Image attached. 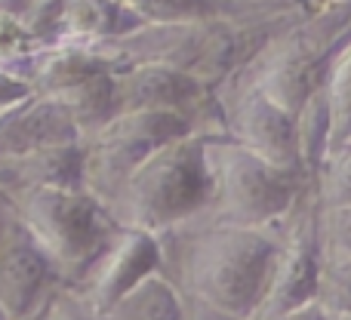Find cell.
Returning a JSON list of instances; mask_svg holds the SVG:
<instances>
[{"instance_id": "obj_8", "label": "cell", "mask_w": 351, "mask_h": 320, "mask_svg": "<svg viewBox=\"0 0 351 320\" xmlns=\"http://www.w3.org/2000/svg\"><path fill=\"white\" fill-rule=\"evenodd\" d=\"M321 274V243H317V197L315 185L302 191L287 219L280 222L278 256L271 265L265 296L253 320H274L299 305L315 302Z\"/></svg>"}, {"instance_id": "obj_26", "label": "cell", "mask_w": 351, "mask_h": 320, "mask_svg": "<svg viewBox=\"0 0 351 320\" xmlns=\"http://www.w3.org/2000/svg\"><path fill=\"white\" fill-rule=\"evenodd\" d=\"M0 320H6V315H3V311H0Z\"/></svg>"}, {"instance_id": "obj_22", "label": "cell", "mask_w": 351, "mask_h": 320, "mask_svg": "<svg viewBox=\"0 0 351 320\" xmlns=\"http://www.w3.org/2000/svg\"><path fill=\"white\" fill-rule=\"evenodd\" d=\"M274 320H327V311H324L317 302H308V305H299V308L287 311V315H280Z\"/></svg>"}, {"instance_id": "obj_25", "label": "cell", "mask_w": 351, "mask_h": 320, "mask_svg": "<svg viewBox=\"0 0 351 320\" xmlns=\"http://www.w3.org/2000/svg\"><path fill=\"white\" fill-rule=\"evenodd\" d=\"M117 3H127V6H130V3H133V0H117Z\"/></svg>"}, {"instance_id": "obj_18", "label": "cell", "mask_w": 351, "mask_h": 320, "mask_svg": "<svg viewBox=\"0 0 351 320\" xmlns=\"http://www.w3.org/2000/svg\"><path fill=\"white\" fill-rule=\"evenodd\" d=\"M321 259H351V206L317 204Z\"/></svg>"}, {"instance_id": "obj_1", "label": "cell", "mask_w": 351, "mask_h": 320, "mask_svg": "<svg viewBox=\"0 0 351 320\" xmlns=\"http://www.w3.org/2000/svg\"><path fill=\"white\" fill-rule=\"evenodd\" d=\"M278 241L280 222L274 228H234L194 219L158 234L160 271L182 296L234 320H253L271 278Z\"/></svg>"}, {"instance_id": "obj_23", "label": "cell", "mask_w": 351, "mask_h": 320, "mask_svg": "<svg viewBox=\"0 0 351 320\" xmlns=\"http://www.w3.org/2000/svg\"><path fill=\"white\" fill-rule=\"evenodd\" d=\"M16 222V212H12V204L10 197H6L3 191H0V241H3V234L10 231V225Z\"/></svg>"}, {"instance_id": "obj_11", "label": "cell", "mask_w": 351, "mask_h": 320, "mask_svg": "<svg viewBox=\"0 0 351 320\" xmlns=\"http://www.w3.org/2000/svg\"><path fill=\"white\" fill-rule=\"evenodd\" d=\"M154 271H160L158 237L136 228H117L93 265L71 284V290L86 305L93 320H99L123 293Z\"/></svg>"}, {"instance_id": "obj_2", "label": "cell", "mask_w": 351, "mask_h": 320, "mask_svg": "<svg viewBox=\"0 0 351 320\" xmlns=\"http://www.w3.org/2000/svg\"><path fill=\"white\" fill-rule=\"evenodd\" d=\"M302 12H274V16L210 19V22H142L127 34L90 43V53L105 59L111 68L127 65H164L200 80L213 93L237 74L259 47Z\"/></svg>"}, {"instance_id": "obj_13", "label": "cell", "mask_w": 351, "mask_h": 320, "mask_svg": "<svg viewBox=\"0 0 351 320\" xmlns=\"http://www.w3.org/2000/svg\"><path fill=\"white\" fill-rule=\"evenodd\" d=\"M28 188H80V139L0 158V191L10 197Z\"/></svg>"}, {"instance_id": "obj_15", "label": "cell", "mask_w": 351, "mask_h": 320, "mask_svg": "<svg viewBox=\"0 0 351 320\" xmlns=\"http://www.w3.org/2000/svg\"><path fill=\"white\" fill-rule=\"evenodd\" d=\"M99 320H182V293L164 271H154L123 293Z\"/></svg>"}, {"instance_id": "obj_12", "label": "cell", "mask_w": 351, "mask_h": 320, "mask_svg": "<svg viewBox=\"0 0 351 320\" xmlns=\"http://www.w3.org/2000/svg\"><path fill=\"white\" fill-rule=\"evenodd\" d=\"M59 284L28 231L12 222L0 241V311L6 320H28Z\"/></svg>"}, {"instance_id": "obj_21", "label": "cell", "mask_w": 351, "mask_h": 320, "mask_svg": "<svg viewBox=\"0 0 351 320\" xmlns=\"http://www.w3.org/2000/svg\"><path fill=\"white\" fill-rule=\"evenodd\" d=\"M237 3L250 6L259 12H308L324 6L327 0H237Z\"/></svg>"}, {"instance_id": "obj_3", "label": "cell", "mask_w": 351, "mask_h": 320, "mask_svg": "<svg viewBox=\"0 0 351 320\" xmlns=\"http://www.w3.org/2000/svg\"><path fill=\"white\" fill-rule=\"evenodd\" d=\"M351 37V0H327L274 31L259 53L225 84L253 86L296 117L302 102L321 86L333 56ZM222 84V86H225Z\"/></svg>"}, {"instance_id": "obj_4", "label": "cell", "mask_w": 351, "mask_h": 320, "mask_svg": "<svg viewBox=\"0 0 351 320\" xmlns=\"http://www.w3.org/2000/svg\"><path fill=\"white\" fill-rule=\"evenodd\" d=\"M204 142L206 133L197 130L142 160L105 206L111 222L158 237L197 219L210 204Z\"/></svg>"}, {"instance_id": "obj_16", "label": "cell", "mask_w": 351, "mask_h": 320, "mask_svg": "<svg viewBox=\"0 0 351 320\" xmlns=\"http://www.w3.org/2000/svg\"><path fill=\"white\" fill-rule=\"evenodd\" d=\"M324 105H327V154L342 151L351 145V37L333 56L327 74L321 80Z\"/></svg>"}, {"instance_id": "obj_5", "label": "cell", "mask_w": 351, "mask_h": 320, "mask_svg": "<svg viewBox=\"0 0 351 320\" xmlns=\"http://www.w3.org/2000/svg\"><path fill=\"white\" fill-rule=\"evenodd\" d=\"M204 160L210 173V204L197 216V222L274 228L311 185L302 175L284 173L256 158L225 133H206Z\"/></svg>"}, {"instance_id": "obj_10", "label": "cell", "mask_w": 351, "mask_h": 320, "mask_svg": "<svg viewBox=\"0 0 351 320\" xmlns=\"http://www.w3.org/2000/svg\"><path fill=\"white\" fill-rule=\"evenodd\" d=\"M216 105H219L222 133L228 139H234L237 145H243L256 158L284 169V173L308 179L302 169V158H299L293 114H287L280 105H274L271 99L262 96L253 86H234V84L219 86Z\"/></svg>"}, {"instance_id": "obj_7", "label": "cell", "mask_w": 351, "mask_h": 320, "mask_svg": "<svg viewBox=\"0 0 351 320\" xmlns=\"http://www.w3.org/2000/svg\"><path fill=\"white\" fill-rule=\"evenodd\" d=\"M188 133H197V127L176 114H114L80 136V188L108 206L142 160Z\"/></svg>"}, {"instance_id": "obj_20", "label": "cell", "mask_w": 351, "mask_h": 320, "mask_svg": "<svg viewBox=\"0 0 351 320\" xmlns=\"http://www.w3.org/2000/svg\"><path fill=\"white\" fill-rule=\"evenodd\" d=\"M317 204H346L351 206V145L330 154L315 175Z\"/></svg>"}, {"instance_id": "obj_9", "label": "cell", "mask_w": 351, "mask_h": 320, "mask_svg": "<svg viewBox=\"0 0 351 320\" xmlns=\"http://www.w3.org/2000/svg\"><path fill=\"white\" fill-rule=\"evenodd\" d=\"M114 114H176L204 133H222L216 93L164 65H127L111 71Z\"/></svg>"}, {"instance_id": "obj_24", "label": "cell", "mask_w": 351, "mask_h": 320, "mask_svg": "<svg viewBox=\"0 0 351 320\" xmlns=\"http://www.w3.org/2000/svg\"><path fill=\"white\" fill-rule=\"evenodd\" d=\"M327 320H351V315H327Z\"/></svg>"}, {"instance_id": "obj_14", "label": "cell", "mask_w": 351, "mask_h": 320, "mask_svg": "<svg viewBox=\"0 0 351 320\" xmlns=\"http://www.w3.org/2000/svg\"><path fill=\"white\" fill-rule=\"evenodd\" d=\"M136 25L142 22L127 3H117V0H68L53 43L90 47V43H102L117 34H127Z\"/></svg>"}, {"instance_id": "obj_6", "label": "cell", "mask_w": 351, "mask_h": 320, "mask_svg": "<svg viewBox=\"0 0 351 320\" xmlns=\"http://www.w3.org/2000/svg\"><path fill=\"white\" fill-rule=\"evenodd\" d=\"M16 222L28 231L56 278L71 286L93 265L117 225L84 188H28L10 194Z\"/></svg>"}, {"instance_id": "obj_19", "label": "cell", "mask_w": 351, "mask_h": 320, "mask_svg": "<svg viewBox=\"0 0 351 320\" xmlns=\"http://www.w3.org/2000/svg\"><path fill=\"white\" fill-rule=\"evenodd\" d=\"M315 302L327 315H351V259H321Z\"/></svg>"}, {"instance_id": "obj_17", "label": "cell", "mask_w": 351, "mask_h": 320, "mask_svg": "<svg viewBox=\"0 0 351 320\" xmlns=\"http://www.w3.org/2000/svg\"><path fill=\"white\" fill-rule=\"evenodd\" d=\"M130 10L139 22L176 25V22H210V19H243V16H274L259 12L237 0H133Z\"/></svg>"}]
</instances>
